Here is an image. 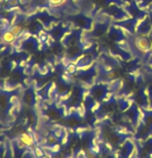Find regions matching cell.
<instances>
[{
    "instance_id": "obj_1",
    "label": "cell",
    "mask_w": 152,
    "mask_h": 158,
    "mask_svg": "<svg viewBox=\"0 0 152 158\" xmlns=\"http://www.w3.org/2000/svg\"><path fill=\"white\" fill-rule=\"evenodd\" d=\"M20 142L24 147H32L35 143V139H34L33 135H29L27 132H24L20 135Z\"/></svg>"
},
{
    "instance_id": "obj_2",
    "label": "cell",
    "mask_w": 152,
    "mask_h": 158,
    "mask_svg": "<svg viewBox=\"0 0 152 158\" xmlns=\"http://www.w3.org/2000/svg\"><path fill=\"white\" fill-rule=\"evenodd\" d=\"M1 38H2L3 43H15V40H16L17 37L15 36V34L10 30H5V31H3L2 34H1Z\"/></svg>"
},
{
    "instance_id": "obj_3",
    "label": "cell",
    "mask_w": 152,
    "mask_h": 158,
    "mask_svg": "<svg viewBox=\"0 0 152 158\" xmlns=\"http://www.w3.org/2000/svg\"><path fill=\"white\" fill-rule=\"evenodd\" d=\"M133 146L131 143H125V144L123 145V148H122L121 151H120V155L123 158H129V155L131 154V152H133Z\"/></svg>"
},
{
    "instance_id": "obj_4",
    "label": "cell",
    "mask_w": 152,
    "mask_h": 158,
    "mask_svg": "<svg viewBox=\"0 0 152 158\" xmlns=\"http://www.w3.org/2000/svg\"><path fill=\"white\" fill-rule=\"evenodd\" d=\"M10 30L14 33L16 37H19L22 34V32H23V28H22L21 26H19V25H14V26L10 27Z\"/></svg>"
},
{
    "instance_id": "obj_5",
    "label": "cell",
    "mask_w": 152,
    "mask_h": 158,
    "mask_svg": "<svg viewBox=\"0 0 152 158\" xmlns=\"http://www.w3.org/2000/svg\"><path fill=\"white\" fill-rule=\"evenodd\" d=\"M34 155H35L36 158H43L45 156V153L39 147H37V148L34 149Z\"/></svg>"
},
{
    "instance_id": "obj_6",
    "label": "cell",
    "mask_w": 152,
    "mask_h": 158,
    "mask_svg": "<svg viewBox=\"0 0 152 158\" xmlns=\"http://www.w3.org/2000/svg\"><path fill=\"white\" fill-rule=\"evenodd\" d=\"M5 1H6V0H0V6H1L2 4H4Z\"/></svg>"
}]
</instances>
